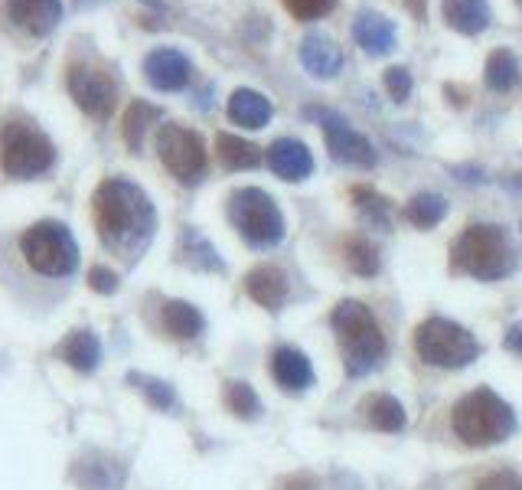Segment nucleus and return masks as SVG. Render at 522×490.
<instances>
[{
	"instance_id": "1",
	"label": "nucleus",
	"mask_w": 522,
	"mask_h": 490,
	"mask_svg": "<svg viewBox=\"0 0 522 490\" xmlns=\"http://www.w3.org/2000/svg\"><path fill=\"white\" fill-rule=\"evenodd\" d=\"M92 210L98 236H102L105 245H115V249H131L134 242L147 239L154 229V206L147 200V193L134 187L131 180L108 177L95 190Z\"/></svg>"
},
{
	"instance_id": "2",
	"label": "nucleus",
	"mask_w": 522,
	"mask_h": 490,
	"mask_svg": "<svg viewBox=\"0 0 522 490\" xmlns=\"http://www.w3.org/2000/svg\"><path fill=\"white\" fill-rule=\"evenodd\" d=\"M330 324L337 330V337L343 343L346 353V373L363 376L369 373L385 357V337L376 324V317L359 301H343L333 308Z\"/></svg>"
},
{
	"instance_id": "3",
	"label": "nucleus",
	"mask_w": 522,
	"mask_h": 490,
	"mask_svg": "<svg viewBox=\"0 0 522 490\" xmlns=\"http://www.w3.org/2000/svg\"><path fill=\"white\" fill-rule=\"evenodd\" d=\"M513 409L490 389H477L454 406V432L464 445H500L513 432Z\"/></svg>"
},
{
	"instance_id": "4",
	"label": "nucleus",
	"mask_w": 522,
	"mask_h": 490,
	"mask_svg": "<svg viewBox=\"0 0 522 490\" xmlns=\"http://www.w3.org/2000/svg\"><path fill=\"white\" fill-rule=\"evenodd\" d=\"M56 164V147L43 131L20 121H7L0 128V170L14 180H30L46 174Z\"/></svg>"
},
{
	"instance_id": "5",
	"label": "nucleus",
	"mask_w": 522,
	"mask_h": 490,
	"mask_svg": "<svg viewBox=\"0 0 522 490\" xmlns=\"http://www.w3.org/2000/svg\"><path fill=\"white\" fill-rule=\"evenodd\" d=\"M20 252L33 272L66 278L79 265V245L62 223H36L20 236Z\"/></svg>"
},
{
	"instance_id": "6",
	"label": "nucleus",
	"mask_w": 522,
	"mask_h": 490,
	"mask_svg": "<svg viewBox=\"0 0 522 490\" xmlns=\"http://www.w3.org/2000/svg\"><path fill=\"white\" fill-rule=\"evenodd\" d=\"M451 259L461 272L493 281L509 272V245L496 226H470L454 239Z\"/></svg>"
},
{
	"instance_id": "7",
	"label": "nucleus",
	"mask_w": 522,
	"mask_h": 490,
	"mask_svg": "<svg viewBox=\"0 0 522 490\" xmlns=\"http://www.w3.org/2000/svg\"><path fill=\"white\" fill-rule=\"evenodd\" d=\"M415 350L418 357L431 366H444V370H457L477 360V340L467 327L447 321V317H431L418 327L415 334Z\"/></svg>"
},
{
	"instance_id": "8",
	"label": "nucleus",
	"mask_w": 522,
	"mask_h": 490,
	"mask_svg": "<svg viewBox=\"0 0 522 490\" xmlns=\"http://www.w3.org/2000/svg\"><path fill=\"white\" fill-rule=\"evenodd\" d=\"M229 219L252 245H278L284 239V216L265 190L245 187L229 196Z\"/></svg>"
},
{
	"instance_id": "9",
	"label": "nucleus",
	"mask_w": 522,
	"mask_h": 490,
	"mask_svg": "<svg viewBox=\"0 0 522 490\" xmlns=\"http://www.w3.org/2000/svg\"><path fill=\"white\" fill-rule=\"evenodd\" d=\"M157 154L180 183H196L206 170V144L183 125H164L157 134Z\"/></svg>"
},
{
	"instance_id": "10",
	"label": "nucleus",
	"mask_w": 522,
	"mask_h": 490,
	"mask_svg": "<svg viewBox=\"0 0 522 490\" xmlns=\"http://www.w3.org/2000/svg\"><path fill=\"white\" fill-rule=\"evenodd\" d=\"M69 95L76 98V105L82 108L85 115L92 118H108L115 112V102H118V85L115 79L108 76L105 69H92V66H72L69 76Z\"/></svg>"
},
{
	"instance_id": "11",
	"label": "nucleus",
	"mask_w": 522,
	"mask_h": 490,
	"mask_svg": "<svg viewBox=\"0 0 522 490\" xmlns=\"http://www.w3.org/2000/svg\"><path fill=\"white\" fill-rule=\"evenodd\" d=\"M323 138H327L330 154L340 164L350 167H376V147L363 134L353 131L340 115H323Z\"/></svg>"
},
{
	"instance_id": "12",
	"label": "nucleus",
	"mask_w": 522,
	"mask_h": 490,
	"mask_svg": "<svg viewBox=\"0 0 522 490\" xmlns=\"http://www.w3.org/2000/svg\"><path fill=\"white\" fill-rule=\"evenodd\" d=\"M144 76L160 92H177L190 82V59H186L180 49H170V46L154 49V53L144 59Z\"/></svg>"
},
{
	"instance_id": "13",
	"label": "nucleus",
	"mask_w": 522,
	"mask_h": 490,
	"mask_svg": "<svg viewBox=\"0 0 522 490\" xmlns=\"http://www.w3.org/2000/svg\"><path fill=\"white\" fill-rule=\"evenodd\" d=\"M268 167L275 170L281 180H304L314 170V154L310 147L297 138H278L268 147Z\"/></svg>"
},
{
	"instance_id": "14",
	"label": "nucleus",
	"mask_w": 522,
	"mask_h": 490,
	"mask_svg": "<svg viewBox=\"0 0 522 490\" xmlns=\"http://www.w3.org/2000/svg\"><path fill=\"white\" fill-rule=\"evenodd\" d=\"M7 10L14 17L17 27H23L33 36H46L56 30L62 20V4L59 0H7Z\"/></svg>"
},
{
	"instance_id": "15",
	"label": "nucleus",
	"mask_w": 522,
	"mask_h": 490,
	"mask_svg": "<svg viewBox=\"0 0 522 490\" xmlns=\"http://www.w3.org/2000/svg\"><path fill=\"white\" fill-rule=\"evenodd\" d=\"M353 36H356V43L363 46L369 56H385V53H392L395 40H399V33H395V23H392L389 17L376 14V10H363V14L356 17Z\"/></svg>"
},
{
	"instance_id": "16",
	"label": "nucleus",
	"mask_w": 522,
	"mask_h": 490,
	"mask_svg": "<svg viewBox=\"0 0 522 490\" xmlns=\"http://www.w3.org/2000/svg\"><path fill=\"white\" fill-rule=\"evenodd\" d=\"M245 291L261 308L278 311L284 298H288V278H284V272L275 265H258L245 275Z\"/></svg>"
},
{
	"instance_id": "17",
	"label": "nucleus",
	"mask_w": 522,
	"mask_h": 490,
	"mask_svg": "<svg viewBox=\"0 0 522 490\" xmlns=\"http://www.w3.org/2000/svg\"><path fill=\"white\" fill-rule=\"evenodd\" d=\"M271 376L278 379L281 389L301 392V389H307L310 383H314V366H310V360L304 357L301 350L278 347L275 353H271Z\"/></svg>"
},
{
	"instance_id": "18",
	"label": "nucleus",
	"mask_w": 522,
	"mask_h": 490,
	"mask_svg": "<svg viewBox=\"0 0 522 490\" xmlns=\"http://www.w3.org/2000/svg\"><path fill=\"white\" fill-rule=\"evenodd\" d=\"M301 63H304V69L310 72V76L333 79L343 66V53H340V46L330 40V36L314 33L301 43Z\"/></svg>"
},
{
	"instance_id": "19",
	"label": "nucleus",
	"mask_w": 522,
	"mask_h": 490,
	"mask_svg": "<svg viewBox=\"0 0 522 490\" xmlns=\"http://www.w3.org/2000/svg\"><path fill=\"white\" fill-rule=\"evenodd\" d=\"M441 10H444L447 27L464 36H477L490 27L487 0H441Z\"/></svg>"
},
{
	"instance_id": "20",
	"label": "nucleus",
	"mask_w": 522,
	"mask_h": 490,
	"mask_svg": "<svg viewBox=\"0 0 522 490\" xmlns=\"http://www.w3.org/2000/svg\"><path fill=\"white\" fill-rule=\"evenodd\" d=\"M271 115H275V108L255 89H235L229 98V118L242 128H265Z\"/></svg>"
},
{
	"instance_id": "21",
	"label": "nucleus",
	"mask_w": 522,
	"mask_h": 490,
	"mask_svg": "<svg viewBox=\"0 0 522 490\" xmlns=\"http://www.w3.org/2000/svg\"><path fill=\"white\" fill-rule=\"evenodd\" d=\"M56 357L62 363H69L72 370L92 373L98 360H102V347H98L95 334H89V330H72V334L56 347Z\"/></svg>"
},
{
	"instance_id": "22",
	"label": "nucleus",
	"mask_w": 522,
	"mask_h": 490,
	"mask_svg": "<svg viewBox=\"0 0 522 490\" xmlns=\"http://www.w3.org/2000/svg\"><path fill=\"white\" fill-rule=\"evenodd\" d=\"M160 321L164 330L177 340H193L203 330V314L186 301H167L164 311H160Z\"/></svg>"
},
{
	"instance_id": "23",
	"label": "nucleus",
	"mask_w": 522,
	"mask_h": 490,
	"mask_svg": "<svg viewBox=\"0 0 522 490\" xmlns=\"http://www.w3.org/2000/svg\"><path fill=\"white\" fill-rule=\"evenodd\" d=\"M216 154L222 167L229 170H252L261 164V151L252 144V141H242L235 138V134H219L216 138Z\"/></svg>"
},
{
	"instance_id": "24",
	"label": "nucleus",
	"mask_w": 522,
	"mask_h": 490,
	"mask_svg": "<svg viewBox=\"0 0 522 490\" xmlns=\"http://www.w3.org/2000/svg\"><path fill=\"white\" fill-rule=\"evenodd\" d=\"M483 76H487V85L493 92H513L522 79L519 59L509 49H496V53H490L487 66H483Z\"/></svg>"
},
{
	"instance_id": "25",
	"label": "nucleus",
	"mask_w": 522,
	"mask_h": 490,
	"mask_svg": "<svg viewBox=\"0 0 522 490\" xmlns=\"http://www.w3.org/2000/svg\"><path fill=\"white\" fill-rule=\"evenodd\" d=\"M154 121H160V108L151 105V102H141V98L128 108V112H124V144H128L134 154L141 151L144 134H147V128L154 125Z\"/></svg>"
},
{
	"instance_id": "26",
	"label": "nucleus",
	"mask_w": 522,
	"mask_h": 490,
	"mask_svg": "<svg viewBox=\"0 0 522 490\" xmlns=\"http://www.w3.org/2000/svg\"><path fill=\"white\" fill-rule=\"evenodd\" d=\"M121 468L115 461H82L79 464V484L82 490H118L121 487Z\"/></svg>"
},
{
	"instance_id": "27",
	"label": "nucleus",
	"mask_w": 522,
	"mask_h": 490,
	"mask_svg": "<svg viewBox=\"0 0 522 490\" xmlns=\"http://www.w3.org/2000/svg\"><path fill=\"white\" fill-rule=\"evenodd\" d=\"M447 213V200L438 193H418L415 200H408L405 219L418 229H431L434 223H441Z\"/></svg>"
},
{
	"instance_id": "28",
	"label": "nucleus",
	"mask_w": 522,
	"mask_h": 490,
	"mask_svg": "<svg viewBox=\"0 0 522 490\" xmlns=\"http://www.w3.org/2000/svg\"><path fill=\"white\" fill-rule=\"evenodd\" d=\"M369 422L379 428V432H402L405 428V409L399 399L392 396H372L369 399Z\"/></svg>"
},
{
	"instance_id": "29",
	"label": "nucleus",
	"mask_w": 522,
	"mask_h": 490,
	"mask_svg": "<svg viewBox=\"0 0 522 490\" xmlns=\"http://www.w3.org/2000/svg\"><path fill=\"white\" fill-rule=\"evenodd\" d=\"M343 252H346V265H350L356 275L372 278L379 272V249L369 239H350Z\"/></svg>"
},
{
	"instance_id": "30",
	"label": "nucleus",
	"mask_w": 522,
	"mask_h": 490,
	"mask_svg": "<svg viewBox=\"0 0 522 490\" xmlns=\"http://www.w3.org/2000/svg\"><path fill=\"white\" fill-rule=\"evenodd\" d=\"M222 399H226L229 412L239 415V419H258L261 402H258L255 389L248 386V383H226V392H222Z\"/></svg>"
},
{
	"instance_id": "31",
	"label": "nucleus",
	"mask_w": 522,
	"mask_h": 490,
	"mask_svg": "<svg viewBox=\"0 0 522 490\" xmlns=\"http://www.w3.org/2000/svg\"><path fill=\"white\" fill-rule=\"evenodd\" d=\"M183 245H190V255H186V262H190L193 268H209V272H219L222 262L216 259V252L209 249V242L203 236H196L193 229L183 232Z\"/></svg>"
},
{
	"instance_id": "32",
	"label": "nucleus",
	"mask_w": 522,
	"mask_h": 490,
	"mask_svg": "<svg viewBox=\"0 0 522 490\" xmlns=\"http://www.w3.org/2000/svg\"><path fill=\"white\" fill-rule=\"evenodd\" d=\"M128 379L144 392L147 402H151L154 409H170L173 406V389L167 383H160V379H151V376H141V373H131Z\"/></svg>"
},
{
	"instance_id": "33",
	"label": "nucleus",
	"mask_w": 522,
	"mask_h": 490,
	"mask_svg": "<svg viewBox=\"0 0 522 490\" xmlns=\"http://www.w3.org/2000/svg\"><path fill=\"white\" fill-rule=\"evenodd\" d=\"M382 85H385V92L395 98V102H408V95H412V72H408L405 66L385 69Z\"/></svg>"
},
{
	"instance_id": "34",
	"label": "nucleus",
	"mask_w": 522,
	"mask_h": 490,
	"mask_svg": "<svg viewBox=\"0 0 522 490\" xmlns=\"http://www.w3.org/2000/svg\"><path fill=\"white\" fill-rule=\"evenodd\" d=\"M284 7L297 20H317L323 14H330L337 7V0H284Z\"/></svg>"
},
{
	"instance_id": "35",
	"label": "nucleus",
	"mask_w": 522,
	"mask_h": 490,
	"mask_svg": "<svg viewBox=\"0 0 522 490\" xmlns=\"http://www.w3.org/2000/svg\"><path fill=\"white\" fill-rule=\"evenodd\" d=\"M353 200H356L359 210L369 213L372 219H376V223L385 226V200H382V196H376L369 187H356L353 190Z\"/></svg>"
},
{
	"instance_id": "36",
	"label": "nucleus",
	"mask_w": 522,
	"mask_h": 490,
	"mask_svg": "<svg viewBox=\"0 0 522 490\" xmlns=\"http://www.w3.org/2000/svg\"><path fill=\"white\" fill-rule=\"evenodd\" d=\"M474 490H522V477L513 471H493L487 477H480Z\"/></svg>"
},
{
	"instance_id": "37",
	"label": "nucleus",
	"mask_w": 522,
	"mask_h": 490,
	"mask_svg": "<svg viewBox=\"0 0 522 490\" xmlns=\"http://www.w3.org/2000/svg\"><path fill=\"white\" fill-rule=\"evenodd\" d=\"M89 288L98 294H115L118 291V275L105 265H95L89 272Z\"/></svg>"
},
{
	"instance_id": "38",
	"label": "nucleus",
	"mask_w": 522,
	"mask_h": 490,
	"mask_svg": "<svg viewBox=\"0 0 522 490\" xmlns=\"http://www.w3.org/2000/svg\"><path fill=\"white\" fill-rule=\"evenodd\" d=\"M278 490H317V481L310 474H294V477H284Z\"/></svg>"
},
{
	"instance_id": "39",
	"label": "nucleus",
	"mask_w": 522,
	"mask_h": 490,
	"mask_svg": "<svg viewBox=\"0 0 522 490\" xmlns=\"http://www.w3.org/2000/svg\"><path fill=\"white\" fill-rule=\"evenodd\" d=\"M506 350H513L522 357V324H513L506 330Z\"/></svg>"
}]
</instances>
